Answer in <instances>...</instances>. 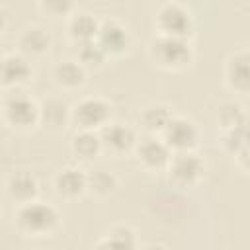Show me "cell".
<instances>
[{
	"instance_id": "obj_1",
	"label": "cell",
	"mask_w": 250,
	"mask_h": 250,
	"mask_svg": "<svg viewBox=\"0 0 250 250\" xmlns=\"http://www.w3.org/2000/svg\"><path fill=\"white\" fill-rule=\"evenodd\" d=\"M18 223L29 232H47L57 225V211L47 203H27L20 209Z\"/></svg>"
},
{
	"instance_id": "obj_2",
	"label": "cell",
	"mask_w": 250,
	"mask_h": 250,
	"mask_svg": "<svg viewBox=\"0 0 250 250\" xmlns=\"http://www.w3.org/2000/svg\"><path fill=\"white\" fill-rule=\"evenodd\" d=\"M152 55L164 66H182L191 57L189 45L182 37L170 35H162L152 43Z\"/></svg>"
},
{
	"instance_id": "obj_3",
	"label": "cell",
	"mask_w": 250,
	"mask_h": 250,
	"mask_svg": "<svg viewBox=\"0 0 250 250\" xmlns=\"http://www.w3.org/2000/svg\"><path fill=\"white\" fill-rule=\"evenodd\" d=\"M158 23L164 29V35L182 37V39L191 27L189 14L184 8H180L178 4H166L158 14Z\"/></svg>"
},
{
	"instance_id": "obj_4",
	"label": "cell",
	"mask_w": 250,
	"mask_h": 250,
	"mask_svg": "<svg viewBox=\"0 0 250 250\" xmlns=\"http://www.w3.org/2000/svg\"><path fill=\"white\" fill-rule=\"evenodd\" d=\"M164 139H166V146H174L176 150H188L195 145L197 133L189 121L182 117H172L164 127Z\"/></svg>"
},
{
	"instance_id": "obj_5",
	"label": "cell",
	"mask_w": 250,
	"mask_h": 250,
	"mask_svg": "<svg viewBox=\"0 0 250 250\" xmlns=\"http://www.w3.org/2000/svg\"><path fill=\"white\" fill-rule=\"evenodd\" d=\"M74 121L82 127V129H90V127H96V125H102L107 115H109V107L105 102L102 100H96V98H88V100H82L76 107H74Z\"/></svg>"
},
{
	"instance_id": "obj_6",
	"label": "cell",
	"mask_w": 250,
	"mask_h": 250,
	"mask_svg": "<svg viewBox=\"0 0 250 250\" xmlns=\"http://www.w3.org/2000/svg\"><path fill=\"white\" fill-rule=\"evenodd\" d=\"M6 115L16 125H31L37 119V105L23 94H12L6 100Z\"/></svg>"
},
{
	"instance_id": "obj_7",
	"label": "cell",
	"mask_w": 250,
	"mask_h": 250,
	"mask_svg": "<svg viewBox=\"0 0 250 250\" xmlns=\"http://www.w3.org/2000/svg\"><path fill=\"white\" fill-rule=\"evenodd\" d=\"M98 45L102 47V51H111V53H119L121 49L127 47L129 35L127 31L115 23V21H105L102 27H98Z\"/></svg>"
},
{
	"instance_id": "obj_8",
	"label": "cell",
	"mask_w": 250,
	"mask_h": 250,
	"mask_svg": "<svg viewBox=\"0 0 250 250\" xmlns=\"http://www.w3.org/2000/svg\"><path fill=\"white\" fill-rule=\"evenodd\" d=\"M201 174V160L191 152H182L172 162V176L180 184H191Z\"/></svg>"
},
{
	"instance_id": "obj_9",
	"label": "cell",
	"mask_w": 250,
	"mask_h": 250,
	"mask_svg": "<svg viewBox=\"0 0 250 250\" xmlns=\"http://www.w3.org/2000/svg\"><path fill=\"white\" fill-rule=\"evenodd\" d=\"M55 186L59 193L72 197V195H78L86 188V176L76 168H66L57 176Z\"/></svg>"
},
{
	"instance_id": "obj_10",
	"label": "cell",
	"mask_w": 250,
	"mask_h": 250,
	"mask_svg": "<svg viewBox=\"0 0 250 250\" xmlns=\"http://www.w3.org/2000/svg\"><path fill=\"white\" fill-rule=\"evenodd\" d=\"M102 141H104L109 148H113V150H127V148L133 145L135 135H133V131H131L129 127L115 123V125H109V127L104 129Z\"/></svg>"
},
{
	"instance_id": "obj_11",
	"label": "cell",
	"mask_w": 250,
	"mask_h": 250,
	"mask_svg": "<svg viewBox=\"0 0 250 250\" xmlns=\"http://www.w3.org/2000/svg\"><path fill=\"white\" fill-rule=\"evenodd\" d=\"M29 72H31V70H29V64H27L21 57L12 55V57H8V59H4V61L0 62V76H2V80L8 82V84L25 80V78L29 76Z\"/></svg>"
},
{
	"instance_id": "obj_12",
	"label": "cell",
	"mask_w": 250,
	"mask_h": 250,
	"mask_svg": "<svg viewBox=\"0 0 250 250\" xmlns=\"http://www.w3.org/2000/svg\"><path fill=\"white\" fill-rule=\"evenodd\" d=\"M8 189L12 193V197L20 199V201H27L35 195L37 191V182L31 174L27 172H18L10 178V184H8Z\"/></svg>"
},
{
	"instance_id": "obj_13",
	"label": "cell",
	"mask_w": 250,
	"mask_h": 250,
	"mask_svg": "<svg viewBox=\"0 0 250 250\" xmlns=\"http://www.w3.org/2000/svg\"><path fill=\"white\" fill-rule=\"evenodd\" d=\"M139 154H141L143 162L148 164V166H162V164H166L168 158H170L168 146H166L164 143L156 141V139L145 141V143L141 145V148H139Z\"/></svg>"
},
{
	"instance_id": "obj_14",
	"label": "cell",
	"mask_w": 250,
	"mask_h": 250,
	"mask_svg": "<svg viewBox=\"0 0 250 250\" xmlns=\"http://www.w3.org/2000/svg\"><path fill=\"white\" fill-rule=\"evenodd\" d=\"M96 250H135V238L129 229L117 227L107 238H104Z\"/></svg>"
},
{
	"instance_id": "obj_15",
	"label": "cell",
	"mask_w": 250,
	"mask_h": 250,
	"mask_svg": "<svg viewBox=\"0 0 250 250\" xmlns=\"http://www.w3.org/2000/svg\"><path fill=\"white\" fill-rule=\"evenodd\" d=\"M70 33L74 39L82 41H92V37L98 33V23L92 16L88 14H78L74 16V20L70 21Z\"/></svg>"
},
{
	"instance_id": "obj_16",
	"label": "cell",
	"mask_w": 250,
	"mask_h": 250,
	"mask_svg": "<svg viewBox=\"0 0 250 250\" xmlns=\"http://www.w3.org/2000/svg\"><path fill=\"white\" fill-rule=\"evenodd\" d=\"M229 78L234 84V88H238V90L248 88V57H246V53H240L230 61Z\"/></svg>"
},
{
	"instance_id": "obj_17",
	"label": "cell",
	"mask_w": 250,
	"mask_h": 250,
	"mask_svg": "<svg viewBox=\"0 0 250 250\" xmlns=\"http://www.w3.org/2000/svg\"><path fill=\"white\" fill-rule=\"evenodd\" d=\"M55 76L62 86H78L84 80V70L72 61H64L55 68Z\"/></svg>"
},
{
	"instance_id": "obj_18",
	"label": "cell",
	"mask_w": 250,
	"mask_h": 250,
	"mask_svg": "<svg viewBox=\"0 0 250 250\" xmlns=\"http://www.w3.org/2000/svg\"><path fill=\"white\" fill-rule=\"evenodd\" d=\"M100 143H102V141H100L94 133L82 131V133H78V135L72 139V150H74L78 156H82V158H92V156L98 152Z\"/></svg>"
},
{
	"instance_id": "obj_19",
	"label": "cell",
	"mask_w": 250,
	"mask_h": 250,
	"mask_svg": "<svg viewBox=\"0 0 250 250\" xmlns=\"http://www.w3.org/2000/svg\"><path fill=\"white\" fill-rule=\"evenodd\" d=\"M170 119H172V113L164 105H152L143 113V123L150 131H164Z\"/></svg>"
},
{
	"instance_id": "obj_20",
	"label": "cell",
	"mask_w": 250,
	"mask_h": 250,
	"mask_svg": "<svg viewBox=\"0 0 250 250\" xmlns=\"http://www.w3.org/2000/svg\"><path fill=\"white\" fill-rule=\"evenodd\" d=\"M21 47L25 51H31V53H41V51H45L49 47V35L39 27L27 29L21 35Z\"/></svg>"
},
{
	"instance_id": "obj_21",
	"label": "cell",
	"mask_w": 250,
	"mask_h": 250,
	"mask_svg": "<svg viewBox=\"0 0 250 250\" xmlns=\"http://www.w3.org/2000/svg\"><path fill=\"white\" fill-rule=\"evenodd\" d=\"M223 125H227L229 129H234V127H240V125H246V117H244V111L240 109V105L236 104H225L221 107V113H219Z\"/></svg>"
},
{
	"instance_id": "obj_22",
	"label": "cell",
	"mask_w": 250,
	"mask_h": 250,
	"mask_svg": "<svg viewBox=\"0 0 250 250\" xmlns=\"http://www.w3.org/2000/svg\"><path fill=\"white\" fill-rule=\"evenodd\" d=\"M86 186H90L96 193H107V191L113 189V186H115V178H113L109 172L98 170V172H94L90 178H86Z\"/></svg>"
},
{
	"instance_id": "obj_23",
	"label": "cell",
	"mask_w": 250,
	"mask_h": 250,
	"mask_svg": "<svg viewBox=\"0 0 250 250\" xmlns=\"http://www.w3.org/2000/svg\"><path fill=\"white\" fill-rule=\"evenodd\" d=\"M43 109H45V111H43L45 121H47L49 125L59 127V125L64 123V119H66V105H64L62 102H59V100H51V102L45 104Z\"/></svg>"
},
{
	"instance_id": "obj_24",
	"label": "cell",
	"mask_w": 250,
	"mask_h": 250,
	"mask_svg": "<svg viewBox=\"0 0 250 250\" xmlns=\"http://www.w3.org/2000/svg\"><path fill=\"white\" fill-rule=\"evenodd\" d=\"M78 57L82 59V62H88V64H98L102 62L104 59V51L98 43L94 41H82L80 47H78Z\"/></svg>"
},
{
	"instance_id": "obj_25",
	"label": "cell",
	"mask_w": 250,
	"mask_h": 250,
	"mask_svg": "<svg viewBox=\"0 0 250 250\" xmlns=\"http://www.w3.org/2000/svg\"><path fill=\"white\" fill-rule=\"evenodd\" d=\"M227 145L230 150H238V148H244L246 146V125H240V127H234L229 131L227 135Z\"/></svg>"
},
{
	"instance_id": "obj_26",
	"label": "cell",
	"mask_w": 250,
	"mask_h": 250,
	"mask_svg": "<svg viewBox=\"0 0 250 250\" xmlns=\"http://www.w3.org/2000/svg\"><path fill=\"white\" fill-rule=\"evenodd\" d=\"M146 250H166V248L164 246H148Z\"/></svg>"
},
{
	"instance_id": "obj_27",
	"label": "cell",
	"mask_w": 250,
	"mask_h": 250,
	"mask_svg": "<svg viewBox=\"0 0 250 250\" xmlns=\"http://www.w3.org/2000/svg\"><path fill=\"white\" fill-rule=\"evenodd\" d=\"M2 27H4V12L0 10V29H2Z\"/></svg>"
}]
</instances>
